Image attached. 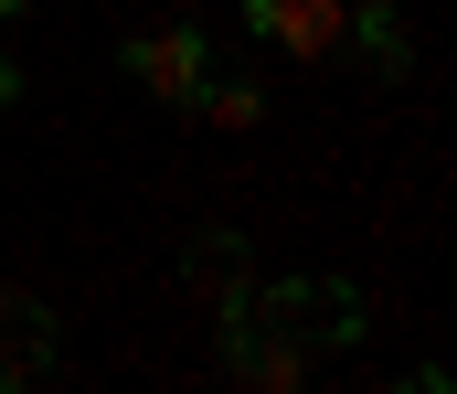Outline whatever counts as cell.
Masks as SVG:
<instances>
[{
  "instance_id": "5",
  "label": "cell",
  "mask_w": 457,
  "mask_h": 394,
  "mask_svg": "<svg viewBox=\"0 0 457 394\" xmlns=\"http://www.w3.org/2000/svg\"><path fill=\"white\" fill-rule=\"evenodd\" d=\"M181 277L224 309V298H245V288H255V256H245V235H234V224H203V235L181 246Z\"/></svg>"
},
{
  "instance_id": "4",
  "label": "cell",
  "mask_w": 457,
  "mask_h": 394,
  "mask_svg": "<svg viewBox=\"0 0 457 394\" xmlns=\"http://www.w3.org/2000/svg\"><path fill=\"white\" fill-rule=\"evenodd\" d=\"M64 363V320L43 309V298H21V288H0V394L43 384Z\"/></svg>"
},
{
  "instance_id": "6",
  "label": "cell",
  "mask_w": 457,
  "mask_h": 394,
  "mask_svg": "<svg viewBox=\"0 0 457 394\" xmlns=\"http://www.w3.org/2000/svg\"><path fill=\"white\" fill-rule=\"evenodd\" d=\"M341 43H361V75H383V86H404V75H415V43H404V21H394V0H351Z\"/></svg>"
},
{
  "instance_id": "11",
  "label": "cell",
  "mask_w": 457,
  "mask_h": 394,
  "mask_svg": "<svg viewBox=\"0 0 457 394\" xmlns=\"http://www.w3.org/2000/svg\"><path fill=\"white\" fill-rule=\"evenodd\" d=\"M11 11H32V0H0V21H11Z\"/></svg>"
},
{
  "instance_id": "3",
  "label": "cell",
  "mask_w": 457,
  "mask_h": 394,
  "mask_svg": "<svg viewBox=\"0 0 457 394\" xmlns=\"http://www.w3.org/2000/svg\"><path fill=\"white\" fill-rule=\"evenodd\" d=\"M117 64H128L138 96H160V107L192 118V96H203V75H213V32H203V21H160V32H128Z\"/></svg>"
},
{
  "instance_id": "8",
  "label": "cell",
  "mask_w": 457,
  "mask_h": 394,
  "mask_svg": "<svg viewBox=\"0 0 457 394\" xmlns=\"http://www.w3.org/2000/svg\"><path fill=\"white\" fill-rule=\"evenodd\" d=\"M192 118H213V129H255V118H266V86H255V75H203Z\"/></svg>"
},
{
  "instance_id": "9",
  "label": "cell",
  "mask_w": 457,
  "mask_h": 394,
  "mask_svg": "<svg viewBox=\"0 0 457 394\" xmlns=\"http://www.w3.org/2000/svg\"><path fill=\"white\" fill-rule=\"evenodd\" d=\"M0 107H21V64H11V43H0Z\"/></svg>"
},
{
  "instance_id": "2",
  "label": "cell",
  "mask_w": 457,
  "mask_h": 394,
  "mask_svg": "<svg viewBox=\"0 0 457 394\" xmlns=\"http://www.w3.org/2000/svg\"><path fill=\"white\" fill-rule=\"evenodd\" d=\"M213 352H224L234 384H255V394H298V384H309V341H298V331H277V320H266V309H245V298H224Z\"/></svg>"
},
{
  "instance_id": "10",
  "label": "cell",
  "mask_w": 457,
  "mask_h": 394,
  "mask_svg": "<svg viewBox=\"0 0 457 394\" xmlns=\"http://www.w3.org/2000/svg\"><path fill=\"white\" fill-rule=\"evenodd\" d=\"M234 11H245V32H255V43H266V11H277V0H234Z\"/></svg>"
},
{
  "instance_id": "7",
  "label": "cell",
  "mask_w": 457,
  "mask_h": 394,
  "mask_svg": "<svg viewBox=\"0 0 457 394\" xmlns=\"http://www.w3.org/2000/svg\"><path fill=\"white\" fill-rule=\"evenodd\" d=\"M341 21H351V0H277L266 11V43L298 54V64H320V54H341Z\"/></svg>"
},
{
  "instance_id": "1",
  "label": "cell",
  "mask_w": 457,
  "mask_h": 394,
  "mask_svg": "<svg viewBox=\"0 0 457 394\" xmlns=\"http://www.w3.org/2000/svg\"><path fill=\"white\" fill-rule=\"evenodd\" d=\"M245 309H266L277 331H298L309 352H351L361 331H372V298L351 288V277H255L245 288Z\"/></svg>"
}]
</instances>
